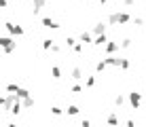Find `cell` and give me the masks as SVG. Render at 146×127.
Wrapping results in <instances>:
<instances>
[{"label": "cell", "mask_w": 146, "mask_h": 127, "mask_svg": "<svg viewBox=\"0 0 146 127\" xmlns=\"http://www.w3.org/2000/svg\"><path fill=\"white\" fill-rule=\"evenodd\" d=\"M21 108H23V104H21V100H19L17 104H15L13 108H11V114H13V116H17L19 112H21Z\"/></svg>", "instance_id": "2e32d148"}, {"label": "cell", "mask_w": 146, "mask_h": 127, "mask_svg": "<svg viewBox=\"0 0 146 127\" xmlns=\"http://www.w3.org/2000/svg\"><path fill=\"white\" fill-rule=\"evenodd\" d=\"M98 2H100V4H106V2H108V0H98Z\"/></svg>", "instance_id": "74e56055"}, {"label": "cell", "mask_w": 146, "mask_h": 127, "mask_svg": "<svg viewBox=\"0 0 146 127\" xmlns=\"http://www.w3.org/2000/svg\"><path fill=\"white\" fill-rule=\"evenodd\" d=\"M64 112H66V110L59 108V106H51V114H53V116H62Z\"/></svg>", "instance_id": "603a6c76"}, {"label": "cell", "mask_w": 146, "mask_h": 127, "mask_svg": "<svg viewBox=\"0 0 146 127\" xmlns=\"http://www.w3.org/2000/svg\"><path fill=\"white\" fill-rule=\"evenodd\" d=\"M104 62H106L110 68H119V66H121V57H117V55H108Z\"/></svg>", "instance_id": "8fae6325"}, {"label": "cell", "mask_w": 146, "mask_h": 127, "mask_svg": "<svg viewBox=\"0 0 146 127\" xmlns=\"http://www.w3.org/2000/svg\"><path fill=\"white\" fill-rule=\"evenodd\" d=\"M19 89H21V87H19L17 83H9V85H7V91H9V93H17Z\"/></svg>", "instance_id": "7402d4cb"}, {"label": "cell", "mask_w": 146, "mask_h": 127, "mask_svg": "<svg viewBox=\"0 0 146 127\" xmlns=\"http://www.w3.org/2000/svg\"><path fill=\"white\" fill-rule=\"evenodd\" d=\"M4 30H7L11 36H23V32H26L19 23H11V21H4Z\"/></svg>", "instance_id": "3957f363"}, {"label": "cell", "mask_w": 146, "mask_h": 127, "mask_svg": "<svg viewBox=\"0 0 146 127\" xmlns=\"http://www.w3.org/2000/svg\"><path fill=\"white\" fill-rule=\"evenodd\" d=\"M106 68H108V64L104 62V59H102V62H98V64H95V72H100V74H102Z\"/></svg>", "instance_id": "ac0fdd59"}, {"label": "cell", "mask_w": 146, "mask_h": 127, "mask_svg": "<svg viewBox=\"0 0 146 127\" xmlns=\"http://www.w3.org/2000/svg\"><path fill=\"white\" fill-rule=\"evenodd\" d=\"M78 40L87 45V43H93V40H95V36H93L91 32H87V30H83V32H80V36H78Z\"/></svg>", "instance_id": "9c48e42d"}, {"label": "cell", "mask_w": 146, "mask_h": 127, "mask_svg": "<svg viewBox=\"0 0 146 127\" xmlns=\"http://www.w3.org/2000/svg\"><path fill=\"white\" fill-rule=\"evenodd\" d=\"M131 23L135 25V28H142V25H144V19H142V17H133Z\"/></svg>", "instance_id": "484cf974"}, {"label": "cell", "mask_w": 146, "mask_h": 127, "mask_svg": "<svg viewBox=\"0 0 146 127\" xmlns=\"http://www.w3.org/2000/svg\"><path fill=\"white\" fill-rule=\"evenodd\" d=\"M131 47V38H123L121 40V49H129Z\"/></svg>", "instance_id": "83f0119b"}, {"label": "cell", "mask_w": 146, "mask_h": 127, "mask_svg": "<svg viewBox=\"0 0 146 127\" xmlns=\"http://www.w3.org/2000/svg\"><path fill=\"white\" fill-rule=\"evenodd\" d=\"M76 43H78L76 38H72V36H66V47H74Z\"/></svg>", "instance_id": "f1b7e54d"}, {"label": "cell", "mask_w": 146, "mask_h": 127, "mask_svg": "<svg viewBox=\"0 0 146 127\" xmlns=\"http://www.w3.org/2000/svg\"><path fill=\"white\" fill-rule=\"evenodd\" d=\"M91 34H93V36H102V34H106V25H104L102 21H98V23L93 25Z\"/></svg>", "instance_id": "ba28073f"}, {"label": "cell", "mask_w": 146, "mask_h": 127, "mask_svg": "<svg viewBox=\"0 0 146 127\" xmlns=\"http://www.w3.org/2000/svg\"><path fill=\"white\" fill-rule=\"evenodd\" d=\"M53 47H55V40H53V38H44V40H42V49H44V51H51Z\"/></svg>", "instance_id": "5bb4252c"}, {"label": "cell", "mask_w": 146, "mask_h": 127, "mask_svg": "<svg viewBox=\"0 0 146 127\" xmlns=\"http://www.w3.org/2000/svg\"><path fill=\"white\" fill-rule=\"evenodd\" d=\"M70 78L72 80H80L83 78V68H80V66H74V68L70 70Z\"/></svg>", "instance_id": "30bf717a"}, {"label": "cell", "mask_w": 146, "mask_h": 127, "mask_svg": "<svg viewBox=\"0 0 146 127\" xmlns=\"http://www.w3.org/2000/svg\"><path fill=\"white\" fill-rule=\"evenodd\" d=\"M40 23H42V28H49V30H59V23L55 21L51 17H42L40 19Z\"/></svg>", "instance_id": "5b68a950"}, {"label": "cell", "mask_w": 146, "mask_h": 127, "mask_svg": "<svg viewBox=\"0 0 146 127\" xmlns=\"http://www.w3.org/2000/svg\"><path fill=\"white\" fill-rule=\"evenodd\" d=\"M104 49H106V53H108V55H114V53H117V51L121 49V43H117V40H110V43H108Z\"/></svg>", "instance_id": "52a82bcc"}, {"label": "cell", "mask_w": 146, "mask_h": 127, "mask_svg": "<svg viewBox=\"0 0 146 127\" xmlns=\"http://www.w3.org/2000/svg\"><path fill=\"white\" fill-rule=\"evenodd\" d=\"M17 102H19V98H17L15 93H7V95H2V98H0V104H2V108L9 110V112H11V108L17 104Z\"/></svg>", "instance_id": "7a4b0ae2"}, {"label": "cell", "mask_w": 146, "mask_h": 127, "mask_svg": "<svg viewBox=\"0 0 146 127\" xmlns=\"http://www.w3.org/2000/svg\"><path fill=\"white\" fill-rule=\"evenodd\" d=\"M127 100H129V104H131V108H133V110H138L140 106L144 104V100H142V93H140V91H131Z\"/></svg>", "instance_id": "277c9868"}, {"label": "cell", "mask_w": 146, "mask_h": 127, "mask_svg": "<svg viewBox=\"0 0 146 127\" xmlns=\"http://www.w3.org/2000/svg\"><path fill=\"white\" fill-rule=\"evenodd\" d=\"M0 47H2V51L7 55H11V53L17 51V43H15L11 36H0Z\"/></svg>", "instance_id": "6da1fadb"}, {"label": "cell", "mask_w": 146, "mask_h": 127, "mask_svg": "<svg viewBox=\"0 0 146 127\" xmlns=\"http://www.w3.org/2000/svg\"><path fill=\"white\" fill-rule=\"evenodd\" d=\"M9 2H15V0H9Z\"/></svg>", "instance_id": "60d3db41"}, {"label": "cell", "mask_w": 146, "mask_h": 127, "mask_svg": "<svg viewBox=\"0 0 146 127\" xmlns=\"http://www.w3.org/2000/svg\"><path fill=\"white\" fill-rule=\"evenodd\" d=\"M131 19H133V17H131L129 13H125V11H121V13H119V25H127L129 21H131Z\"/></svg>", "instance_id": "4fadbf2b"}, {"label": "cell", "mask_w": 146, "mask_h": 127, "mask_svg": "<svg viewBox=\"0 0 146 127\" xmlns=\"http://www.w3.org/2000/svg\"><path fill=\"white\" fill-rule=\"evenodd\" d=\"M32 4H34V7H38V9H44L47 0H32Z\"/></svg>", "instance_id": "4dcf8cb0"}, {"label": "cell", "mask_w": 146, "mask_h": 127, "mask_svg": "<svg viewBox=\"0 0 146 127\" xmlns=\"http://www.w3.org/2000/svg\"><path fill=\"white\" fill-rule=\"evenodd\" d=\"M66 112H68L70 116H76V114L80 112V108H78V106H76V104H70V106H68V108H66Z\"/></svg>", "instance_id": "9a60e30c"}, {"label": "cell", "mask_w": 146, "mask_h": 127, "mask_svg": "<svg viewBox=\"0 0 146 127\" xmlns=\"http://www.w3.org/2000/svg\"><path fill=\"white\" fill-rule=\"evenodd\" d=\"M21 104H23V108H34V98H32V95H30V98L21 100Z\"/></svg>", "instance_id": "44dd1931"}, {"label": "cell", "mask_w": 146, "mask_h": 127, "mask_svg": "<svg viewBox=\"0 0 146 127\" xmlns=\"http://www.w3.org/2000/svg\"><path fill=\"white\" fill-rule=\"evenodd\" d=\"M121 70H129L131 68V62H129V59H125V57H121V66H119Z\"/></svg>", "instance_id": "d4e9b609"}, {"label": "cell", "mask_w": 146, "mask_h": 127, "mask_svg": "<svg viewBox=\"0 0 146 127\" xmlns=\"http://www.w3.org/2000/svg\"><path fill=\"white\" fill-rule=\"evenodd\" d=\"M123 104H125V98H123V95H117V98H114V106H117V108H121Z\"/></svg>", "instance_id": "4316f807"}, {"label": "cell", "mask_w": 146, "mask_h": 127, "mask_svg": "<svg viewBox=\"0 0 146 127\" xmlns=\"http://www.w3.org/2000/svg\"><path fill=\"white\" fill-rule=\"evenodd\" d=\"M7 127H17V123H9Z\"/></svg>", "instance_id": "8d00e7d4"}, {"label": "cell", "mask_w": 146, "mask_h": 127, "mask_svg": "<svg viewBox=\"0 0 146 127\" xmlns=\"http://www.w3.org/2000/svg\"><path fill=\"white\" fill-rule=\"evenodd\" d=\"M80 91H83V87H80V85H74V87H72V93H80Z\"/></svg>", "instance_id": "1f68e13d"}, {"label": "cell", "mask_w": 146, "mask_h": 127, "mask_svg": "<svg viewBox=\"0 0 146 127\" xmlns=\"http://www.w3.org/2000/svg\"><path fill=\"white\" fill-rule=\"evenodd\" d=\"M125 127H135V121H133V119H129L127 123H125Z\"/></svg>", "instance_id": "e575fe53"}, {"label": "cell", "mask_w": 146, "mask_h": 127, "mask_svg": "<svg viewBox=\"0 0 146 127\" xmlns=\"http://www.w3.org/2000/svg\"><path fill=\"white\" fill-rule=\"evenodd\" d=\"M72 51H74L76 55H80V53H83V43H76V45L72 47Z\"/></svg>", "instance_id": "f546056e"}, {"label": "cell", "mask_w": 146, "mask_h": 127, "mask_svg": "<svg viewBox=\"0 0 146 127\" xmlns=\"http://www.w3.org/2000/svg\"><path fill=\"white\" fill-rule=\"evenodd\" d=\"M123 4H125V7H133L135 0H123Z\"/></svg>", "instance_id": "836d02e7"}, {"label": "cell", "mask_w": 146, "mask_h": 127, "mask_svg": "<svg viewBox=\"0 0 146 127\" xmlns=\"http://www.w3.org/2000/svg\"><path fill=\"white\" fill-rule=\"evenodd\" d=\"M108 23L110 25H119V13H110L108 15Z\"/></svg>", "instance_id": "e0dca14e"}, {"label": "cell", "mask_w": 146, "mask_h": 127, "mask_svg": "<svg viewBox=\"0 0 146 127\" xmlns=\"http://www.w3.org/2000/svg\"><path fill=\"white\" fill-rule=\"evenodd\" d=\"M144 110H146V100H144Z\"/></svg>", "instance_id": "f35d334b"}, {"label": "cell", "mask_w": 146, "mask_h": 127, "mask_svg": "<svg viewBox=\"0 0 146 127\" xmlns=\"http://www.w3.org/2000/svg\"><path fill=\"white\" fill-rule=\"evenodd\" d=\"M108 43H110V38L106 36V34H102V36H95V40H93L95 47H106Z\"/></svg>", "instance_id": "7c38bea8"}, {"label": "cell", "mask_w": 146, "mask_h": 127, "mask_svg": "<svg viewBox=\"0 0 146 127\" xmlns=\"http://www.w3.org/2000/svg\"><path fill=\"white\" fill-rule=\"evenodd\" d=\"M51 76L55 80H59V78H62V70H59L57 66H53V68H51Z\"/></svg>", "instance_id": "ffe728a7"}, {"label": "cell", "mask_w": 146, "mask_h": 127, "mask_svg": "<svg viewBox=\"0 0 146 127\" xmlns=\"http://www.w3.org/2000/svg\"><path fill=\"white\" fill-rule=\"evenodd\" d=\"M9 7V0H0V9H7Z\"/></svg>", "instance_id": "d590c367"}, {"label": "cell", "mask_w": 146, "mask_h": 127, "mask_svg": "<svg viewBox=\"0 0 146 127\" xmlns=\"http://www.w3.org/2000/svg\"><path fill=\"white\" fill-rule=\"evenodd\" d=\"M106 123H108V127H119V112L117 110H112V112L106 116Z\"/></svg>", "instance_id": "8992f818"}, {"label": "cell", "mask_w": 146, "mask_h": 127, "mask_svg": "<svg viewBox=\"0 0 146 127\" xmlns=\"http://www.w3.org/2000/svg\"><path fill=\"white\" fill-rule=\"evenodd\" d=\"M80 127H91V121H89V119H83V123H80Z\"/></svg>", "instance_id": "d6a6232c"}, {"label": "cell", "mask_w": 146, "mask_h": 127, "mask_svg": "<svg viewBox=\"0 0 146 127\" xmlns=\"http://www.w3.org/2000/svg\"><path fill=\"white\" fill-rule=\"evenodd\" d=\"M144 34H146V25H144Z\"/></svg>", "instance_id": "ab89813d"}, {"label": "cell", "mask_w": 146, "mask_h": 127, "mask_svg": "<svg viewBox=\"0 0 146 127\" xmlns=\"http://www.w3.org/2000/svg\"><path fill=\"white\" fill-rule=\"evenodd\" d=\"M95 83H98V78H95V76H87V80H85V87H95Z\"/></svg>", "instance_id": "cb8c5ba5"}, {"label": "cell", "mask_w": 146, "mask_h": 127, "mask_svg": "<svg viewBox=\"0 0 146 127\" xmlns=\"http://www.w3.org/2000/svg\"><path fill=\"white\" fill-rule=\"evenodd\" d=\"M15 95H17L19 100H26V98H30V91L21 87V89H19V91H17V93H15Z\"/></svg>", "instance_id": "d6986e66"}]
</instances>
